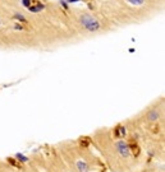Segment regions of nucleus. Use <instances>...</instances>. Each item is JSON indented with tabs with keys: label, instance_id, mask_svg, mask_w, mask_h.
Listing matches in <instances>:
<instances>
[{
	"label": "nucleus",
	"instance_id": "obj_1",
	"mask_svg": "<svg viewBox=\"0 0 165 172\" xmlns=\"http://www.w3.org/2000/svg\"><path fill=\"white\" fill-rule=\"evenodd\" d=\"M97 4V9L117 28L146 23L165 9V0H102Z\"/></svg>",
	"mask_w": 165,
	"mask_h": 172
},
{
	"label": "nucleus",
	"instance_id": "obj_2",
	"mask_svg": "<svg viewBox=\"0 0 165 172\" xmlns=\"http://www.w3.org/2000/svg\"><path fill=\"white\" fill-rule=\"evenodd\" d=\"M67 14L77 38H91L118 29L97 8L67 6Z\"/></svg>",
	"mask_w": 165,
	"mask_h": 172
}]
</instances>
